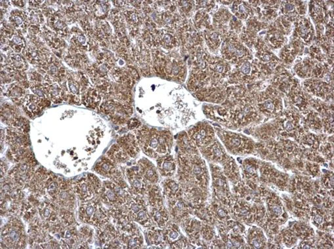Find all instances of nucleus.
<instances>
[{"label": "nucleus", "mask_w": 334, "mask_h": 249, "mask_svg": "<svg viewBox=\"0 0 334 249\" xmlns=\"http://www.w3.org/2000/svg\"><path fill=\"white\" fill-rule=\"evenodd\" d=\"M167 205L170 218L174 222H180L186 215L187 205L182 200V197L167 201Z\"/></svg>", "instance_id": "nucleus-14"}, {"label": "nucleus", "mask_w": 334, "mask_h": 249, "mask_svg": "<svg viewBox=\"0 0 334 249\" xmlns=\"http://www.w3.org/2000/svg\"><path fill=\"white\" fill-rule=\"evenodd\" d=\"M313 4L310 5V14L312 19L316 23H322L324 21V12L322 7L320 4V2H313Z\"/></svg>", "instance_id": "nucleus-27"}, {"label": "nucleus", "mask_w": 334, "mask_h": 249, "mask_svg": "<svg viewBox=\"0 0 334 249\" xmlns=\"http://www.w3.org/2000/svg\"><path fill=\"white\" fill-rule=\"evenodd\" d=\"M139 124H140V122L137 119H130L128 123V128L130 130H134V129L138 128Z\"/></svg>", "instance_id": "nucleus-32"}, {"label": "nucleus", "mask_w": 334, "mask_h": 249, "mask_svg": "<svg viewBox=\"0 0 334 249\" xmlns=\"http://www.w3.org/2000/svg\"><path fill=\"white\" fill-rule=\"evenodd\" d=\"M215 184L218 189H224V190L226 189V183L221 176L217 177L215 179Z\"/></svg>", "instance_id": "nucleus-31"}, {"label": "nucleus", "mask_w": 334, "mask_h": 249, "mask_svg": "<svg viewBox=\"0 0 334 249\" xmlns=\"http://www.w3.org/2000/svg\"><path fill=\"white\" fill-rule=\"evenodd\" d=\"M76 193L80 196V198L84 202L92 200L96 193L95 189L91 185L88 179L80 181L75 186Z\"/></svg>", "instance_id": "nucleus-20"}, {"label": "nucleus", "mask_w": 334, "mask_h": 249, "mask_svg": "<svg viewBox=\"0 0 334 249\" xmlns=\"http://www.w3.org/2000/svg\"><path fill=\"white\" fill-rule=\"evenodd\" d=\"M231 12L238 19H251L254 15V10L248 2H234L231 6Z\"/></svg>", "instance_id": "nucleus-19"}, {"label": "nucleus", "mask_w": 334, "mask_h": 249, "mask_svg": "<svg viewBox=\"0 0 334 249\" xmlns=\"http://www.w3.org/2000/svg\"><path fill=\"white\" fill-rule=\"evenodd\" d=\"M107 156L115 163H125L130 158L127 153L122 149L119 144H114L111 147L107 153Z\"/></svg>", "instance_id": "nucleus-25"}, {"label": "nucleus", "mask_w": 334, "mask_h": 249, "mask_svg": "<svg viewBox=\"0 0 334 249\" xmlns=\"http://www.w3.org/2000/svg\"><path fill=\"white\" fill-rule=\"evenodd\" d=\"M139 145L147 156L153 159L171 154L173 135L169 130H157L143 127L135 132Z\"/></svg>", "instance_id": "nucleus-2"}, {"label": "nucleus", "mask_w": 334, "mask_h": 249, "mask_svg": "<svg viewBox=\"0 0 334 249\" xmlns=\"http://www.w3.org/2000/svg\"><path fill=\"white\" fill-rule=\"evenodd\" d=\"M118 144L132 158L136 157L139 152V145L135 135L128 134L120 138Z\"/></svg>", "instance_id": "nucleus-18"}, {"label": "nucleus", "mask_w": 334, "mask_h": 249, "mask_svg": "<svg viewBox=\"0 0 334 249\" xmlns=\"http://www.w3.org/2000/svg\"><path fill=\"white\" fill-rule=\"evenodd\" d=\"M206 69L211 77L219 80L229 76L231 70L230 66L226 60L217 57H209Z\"/></svg>", "instance_id": "nucleus-9"}, {"label": "nucleus", "mask_w": 334, "mask_h": 249, "mask_svg": "<svg viewBox=\"0 0 334 249\" xmlns=\"http://www.w3.org/2000/svg\"><path fill=\"white\" fill-rule=\"evenodd\" d=\"M95 170L100 175L112 178L113 180L121 179V172L118 171L114 161L106 157H103L96 164Z\"/></svg>", "instance_id": "nucleus-11"}, {"label": "nucleus", "mask_w": 334, "mask_h": 249, "mask_svg": "<svg viewBox=\"0 0 334 249\" xmlns=\"http://www.w3.org/2000/svg\"><path fill=\"white\" fill-rule=\"evenodd\" d=\"M149 214L152 224H154L155 227L163 229L169 224L170 218L169 212L165 208L164 205L151 207Z\"/></svg>", "instance_id": "nucleus-15"}, {"label": "nucleus", "mask_w": 334, "mask_h": 249, "mask_svg": "<svg viewBox=\"0 0 334 249\" xmlns=\"http://www.w3.org/2000/svg\"><path fill=\"white\" fill-rule=\"evenodd\" d=\"M179 8L181 13L185 17H189L193 12L194 2H179Z\"/></svg>", "instance_id": "nucleus-29"}, {"label": "nucleus", "mask_w": 334, "mask_h": 249, "mask_svg": "<svg viewBox=\"0 0 334 249\" xmlns=\"http://www.w3.org/2000/svg\"><path fill=\"white\" fill-rule=\"evenodd\" d=\"M148 238L150 242L157 247H166L164 237H163L162 229L157 228V227H150L148 232Z\"/></svg>", "instance_id": "nucleus-26"}, {"label": "nucleus", "mask_w": 334, "mask_h": 249, "mask_svg": "<svg viewBox=\"0 0 334 249\" xmlns=\"http://www.w3.org/2000/svg\"><path fill=\"white\" fill-rule=\"evenodd\" d=\"M194 21L196 27L199 29L209 28V25H210V17L204 10H200L196 13Z\"/></svg>", "instance_id": "nucleus-28"}, {"label": "nucleus", "mask_w": 334, "mask_h": 249, "mask_svg": "<svg viewBox=\"0 0 334 249\" xmlns=\"http://www.w3.org/2000/svg\"><path fill=\"white\" fill-rule=\"evenodd\" d=\"M240 215L242 216H246L248 215V211L246 209H242L241 212H240Z\"/></svg>", "instance_id": "nucleus-39"}, {"label": "nucleus", "mask_w": 334, "mask_h": 249, "mask_svg": "<svg viewBox=\"0 0 334 249\" xmlns=\"http://www.w3.org/2000/svg\"><path fill=\"white\" fill-rule=\"evenodd\" d=\"M314 219H315V221L318 223V224H320V223L322 222V218L321 217V216L319 215L316 216L315 218H314Z\"/></svg>", "instance_id": "nucleus-38"}, {"label": "nucleus", "mask_w": 334, "mask_h": 249, "mask_svg": "<svg viewBox=\"0 0 334 249\" xmlns=\"http://www.w3.org/2000/svg\"><path fill=\"white\" fill-rule=\"evenodd\" d=\"M221 54L225 60L233 64L239 65L252 59L250 50L237 39V36L226 38L222 43Z\"/></svg>", "instance_id": "nucleus-5"}, {"label": "nucleus", "mask_w": 334, "mask_h": 249, "mask_svg": "<svg viewBox=\"0 0 334 249\" xmlns=\"http://www.w3.org/2000/svg\"><path fill=\"white\" fill-rule=\"evenodd\" d=\"M154 69L156 74L169 82H184L187 68L184 62L172 54L158 52L155 56Z\"/></svg>", "instance_id": "nucleus-3"}, {"label": "nucleus", "mask_w": 334, "mask_h": 249, "mask_svg": "<svg viewBox=\"0 0 334 249\" xmlns=\"http://www.w3.org/2000/svg\"><path fill=\"white\" fill-rule=\"evenodd\" d=\"M162 193L166 200H174L182 197L183 193L180 183L171 178H167L161 183Z\"/></svg>", "instance_id": "nucleus-17"}, {"label": "nucleus", "mask_w": 334, "mask_h": 249, "mask_svg": "<svg viewBox=\"0 0 334 249\" xmlns=\"http://www.w3.org/2000/svg\"><path fill=\"white\" fill-rule=\"evenodd\" d=\"M7 235H8V241L9 242L16 244L17 243H18L19 241H20L21 233H19V231L16 230V229L15 228L12 229V230H10V229Z\"/></svg>", "instance_id": "nucleus-30"}, {"label": "nucleus", "mask_w": 334, "mask_h": 249, "mask_svg": "<svg viewBox=\"0 0 334 249\" xmlns=\"http://www.w3.org/2000/svg\"><path fill=\"white\" fill-rule=\"evenodd\" d=\"M80 216L85 222L102 228L108 224L109 217L106 210L99 202L86 203L80 208Z\"/></svg>", "instance_id": "nucleus-6"}, {"label": "nucleus", "mask_w": 334, "mask_h": 249, "mask_svg": "<svg viewBox=\"0 0 334 249\" xmlns=\"http://www.w3.org/2000/svg\"><path fill=\"white\" fill-rule=\"evenodd\" d=\"M252 244L255 248H259L261 246L260 242H259L258 240L257 239L253 240Z\"/></svg>", "instance_id": "nucleus-36"}, {"label": "nucleus", "mask_w": 334, "mask_h": 249, "mask_svg": "<svg viewBox=\"0 0 334 249\" xmlns=\"http://www.w3.org/2000/svg\"><path fill=\"white\" fill-rule=\"evenodd\" d=\"M272 211L277 215H281L283 213V210L279 206H274L272 207Z\"/></svg>", "instance_id": "nucleus-35"}, {"label": "nucleus", "mask_w": 334, "mask_h": 249, "mask_svg": "<svg viewBox=\"0 0 334 249\" xmlns=\"http://www.w3.org/2000/svg\"><path fill=\"white\" fill-rule=\"evenodd\" d=\"M217 215L219 218H224L226 217L228 213L224 209L220 208L217 210Z\"/></svg>", "instance_id": "nucleus-34"}, {"label": "nucleus", "mask_w": 334, "mask_h": 249, "mask_svg": "<svg viewBox=\"0 0 334 249\" xmlns=\"http://www.w3.org/2000/svg\"><path fill=\"white\" fill-rule=\"evenodd\" d=\"M158 96L156 108L157 120L161 126L171 130L185 127L191 121L193 113L189 108L186 91L176 83L167 80L158 81L151 85Z\"/></svg>", "instance_id": "nucleus-1"}, {"label": "nucleus", "mask_w": 334, "mask_h": 249, "mask_svg": "<svg viewBox=\"0 0 334 249\" xmlns=\"http://www.w3.org/2000/svg\"><path fill=\"white\" fill-rule=\"evenodd\" d=\"M188 135L198 147L209 145L212 143L214 138L212 128L206 123H200L194 126L189 131Z\"/></svg>", "instance_id": "nucleus-7"}, {"label": "nucleus", "mask_w": 334, "mask_h": 249, "mask_svg": "<svg viewBox=\"0 0 334 249\" xmlns=\"http://www.w3.org/2000/svg\"><path fill=\"white\" fill-rule=\"evenodd\" d=\"M43 216H45V218H48L51 215L50 214V211L49 209L45 208L44 210H43Z\"/></svg>", "instance_id": "nucleus-37"}, {"label": "nucleus", "mask_w": 334, "mask_h": 249, "mask_svg": "<svg viewBox=\"0 0 334 249\" xmlns=\"http://www.w3.org/2000/svg\"><path fill=\"white\" fill-rule=\"evenodd\" d=\"M316 63L311 58H307L302 62L298 63L295 67V71L301 78H310L312 77L313 71Z\"/></svg>", "instance_id": "nucleus-21"}, {"label": "nucleus", "mask_w": 334, "mask_h": 249, "mask_svg": "<svg viewBox=\"0 0 334 249\" xmlns=\"http://www.w3.org/2000/svg\"><path fill=\"white\" fill-rule=\"evenodd\" d=\"M129 182L130 183L131 193L134 196L142 197L147 193L148 183L139 172V167L128 168L126 170Z\"/></svg>", "instance_id": "nucleus-8"}, {"label": "nucleus", "mask_w": 334, "mask_h": 249, "mask_svg": "<svg viewBox=\"0 0 334 249\" xmlns=\"http://www.w3.org/2000/svg\"><path fill=\"white\" fill-rule=\"evenodd\" d=\"M303 85L306 90L312 92L313 94L320 96V97L331 93L330 84L318 80V79H309L305 81Z\"/></svg>", "instance_id": "nucleus-16"}, {"label": "nucleus", "mask_w": 334, "mask_h": 249, "mask_svg": "<svg viewBox=\"0 0 334 249\" xmlns=\"http://www.w3.org/2000/svg\"><path fill=\"white\" fill-rule=\"evenodd\" d=\"M205 112L209 117L219 121L227 122L230 119V113L226 108L221 107L207 106L205 108Z\"/></svg>", "instance_id": "nucleus-22"}, {"label": "nucleus", "mask_w": 334, "mask_h": 249, "mask_svg": "<svg viewBox=\"0 0 334 249\" xmlns=\"http://www.w3.org/2000/svg\"><path fill=\"white\" fill-rule=\"evenodd\" d=\"M157 169L160 175L165 178H172L176 174L177 163L172 155L168 154L156 159Z\"/></svg>", "instance_id": "nucleus-12"}, {"label": "nucleus", "mask_w": 334, "mask_h": 249, "mask_svg": "<svg viewBox=\"0 0 334 249\" xmlns=\"http://www.w3.org/2000/svg\"><path fill=\"white\" fill-rule=\"evenodd\" d=\"M205 154L213 161H220L226 158L224 150L217 141L213 142L207 145L205 149Z\"/></svg>", "instance_id": "nucleus-23"}, {"label": "nucleus", "mask_w": 334, "mask_h": 249, "mask_svg": "<svg viewBox=\"0 0 334 249\" xmlns=\"http://www.w3.org/2000/svg\"><path fill=\"white\" fill-rule=\"evenodd\" d=\"M126 186V184L121 179L113 182L106 181L100 191L102 202L112 209L122 208L132 198Z\"/></svg>", "instance_id": "nucleus-4"}, {"label": "nucleus", "mask_w": 334, "mask_h": 249, "mask_svg": "<svg viewBox=\"0 0 334 249\" xmlns=\"http://www.w3.org/2000/svg\"><path fill=\"white\" fill-rule=\"evenodd\" d=\"M284 128H285V130L288 131V132H290V131L293 130V123H292V122L290 121V120H288V121H285V123H284Z\"/></svg>", "instance_id": "nucleus-33"}, {"label": "nucleus", "mask_w": 334, "mask_h": 249, "mask_svg": "<svg viewBox=\"0 0 334 249\" xmlns=\"http://www.w3.org/2000/svg\"><path fill=\"white\" fill-rule=\"evenodd\" d=\"M138 167L139 172L148 184H156L158 182L160 173L158 169L150 161L146 159H141L139 161Z\"/></svg>", "instance_id": "nucleus-13"}, {"label": "nucleus", "mask_w": 334, "mask_h": 249, "mask_svg": "<svg viewBox=\"0 0 334 249\" xmlns=\"http://www.w3.org/2000/svg\"><path fill=\"white\" fill-rule=\"evenodd\" d=\"M204 39L211 51H215L220 47L222 42L221 36L215 30L208 29L204 31Z\"/></svg>", "instance_id": "nucleus-24"}, {"label": "nucleus", "mask_w": 334, "mask_h": 249, "mask_svg": "<svg viewBox=\"0 0 334 249\" xmlns=\"http://www.w3.org/2000/svg\"><path fill=\"white\" fill-rule=\"evenodd\" d=\"M294 38L310 43L314 38V30L311 21L306 18L298 19L295 22Z\"/></svg>", "instance_id": "nucleus-10"}]
</instances>
